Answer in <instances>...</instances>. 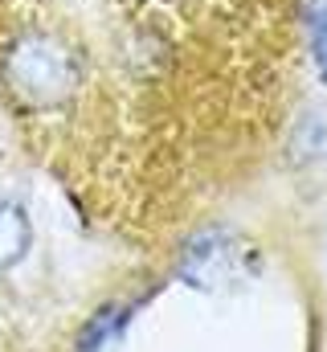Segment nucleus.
Returning a JSON list of instances; mask_svg holds the SVG:
<instances>
[{"label": "nucleus", "mask_w": 327, "mask_h": 352, "mask_svg": "<svg viewBox=\"0 0 327 352\" xmlns=\"http://www.w3.org/2000/svg\"><path fill=\"white\" fill-rule=\"evenodd\" d=\"M258 250L245 242L238 230H225V226H213V230H201L184 254H180V278L196 291H234L245 287L253 274H258Z\"/></svg>", "instance_id": "2"}, {"label": "nucleus", "mask_w": 327, "mask_h": 352, "mask_svg": "<svg viewBox=\"0 0 327 352\" xmlns=\"http://www.w3.org/2000/svg\"><path fill=\"white\" fill-rule=\"evenodd\" d=\"M307 21H311V54H315V66H319V74L327 78V0H311Z\"/></svg>", "instance_id": "4"}, {"label": "nucleus", "mask_w": 327, "mask_h": 352, "mask_svg": "<svg viewBox=\"0 0 327 352\" xmlns=\"http://www.w3.org/2000/svg\"><path fill=\"white\" fill-rule=\"evenodd\" d=\"M0 78L25 111H54L78 94L82 58L54 33H21L0 58Z\"/></svg>", "instance_id": "1"}, {"label": "nucleus", "mask_w": 327, "mask_h": 352, "mask_svg": "<svg viewBox=\"0 0 327 352\" xmlns=\"http://www.w3.org/2000/svg\"><path fill=\"white\" fill-rule=\"evenodd\" d=\"M33 250V221L21 197L0 188V274L21 266Z\"/></svg>", "instance_id": "3"}]
</instances>
